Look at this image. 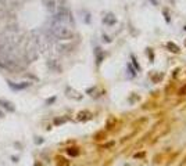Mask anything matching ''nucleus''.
Listing matches in <instances>:
<instances>
[{"label":"nucleus","instance_id":"9","mask_svg":"<svg viewBox=\"0 0 186 166\" xmlns=\"http://www.w3.org/2000/svg\"><path fill=\"white\" fill-rule=\"evenodd\" d=\"M167 47H168V49L171 50V51H174V53H179V47H178L175 43H172V42L167 43Z\"/></svg>","mask_w":186,"mask_h":166},{"label":"nucleus","instance_id":"11","mask_svg":"<svg viewBox=\"0 0 186 166\" xmlns=\"http://www.w3.org/2000/svg\"><path fill=\"white\" fill-rule=\"evenodd\" d=\"M179 93H180V94H186V86H185V87H183V89H180V91H179Z\"/></svg>","mask_w":186,"mask_h":166},{"label":"nucleus","instance_id":"7","mask_svg":"<svg viewBox=\"0 0 186 166\" xmlns=\"http://www.w3.org/2000/svg\"><path fill=\"white\" fill-rule=\"evenodd\" d=\"M0 105H3V107H4L6 109H8V111H14V105L11 104V102L6 101V100H0Z\"/></svg>","mask_w":186,"mask_h":166},{"label":"nucleus","instance_id":"3","mask_svg":"<svg viewBox=\"0 0 186 166\" xmlns=\"http://www.w3.org/2000/svg\"><path fill=\"white\" fill-rule=\"evenodd\" d=\"M54 22H60V24L71 25L72 24V17L71 13L67 10L65 7H60L54 11Z\"/></svg>","mask_w":186,"mask_h":166},{"label":"nucleus","instance_id":"14","mask_svg":"<svg viewBox=\"0 0 186 166\" xmlns=\"http://www.w3.org/2000/svg\"><path fill=\"white\" fill-rule=\"evenodd\" d=\"M2 116H3V113H2V112H0V118H2Z\"/></svg>","mask_w":186,"mask_h":166},{"label":"nucleus","instance_id":"12","mask_svg":"<svg viewBox=\"0 0 186 166\" xmlns=\"http://www.w3.org/2000/svg\"><path fill=\"white\" fill-rule=\"evenodd\" d=\"M4 2H6V0H0V7H2V6L4 4Z\"/></svg>","mask_w":186,"mask_h":166},{"label":"nucleus","instance_id":"4","mask_svg":"<svg viewBox=\"0 0 186 166\" xmlns=\"http://www.w3.org/2000/svg\"><path fill=\"white\" fill-rule=\"evenodd\" d=\"M103 22L107 25H113V24H115V17H114L113 14H107V15L103 18Z\"/></svg>","mask_w":186,"mask_h":166},{"label":"nucleus","instance_id":"8","mask_svg":"<svg viewBox=\"0 0 186 166\" xmlns=\"http://www.w3.org/2000/svg\"><path fill=\"white\" fill-rule=\"evenodd\" d=\"M10 85V87L11 89H15V90H19V89H25V87H28L29 86V83H22V85H14V83H8Z\"/></svg>","mask_w":186,"mask_h":166},{"label":"nucleus","instance_id":"6","mask_svg":"<svg viewBox=\"0 0 186 166\" xmlns=\"http://www.w3.org/2000/svg\"><path fill=\"white\" fill-rule=\"evenodd\" d=\"M44 4H46V7L49 8L50 11H56V2L54 0H43Z\"/></svg>","mask_w":186,"mask_h":166},{"label":"nucleus","instance_id":"15","mask_svg":"<svg viewBox=\"0 0 186 166\" xmlns=\"http://www.w3.org/2000/svg\"><path fill=\"white\" fill-rule=\"evenodd\" d=\"M185 46H186V40H185Z\"/></svg>","mask_w":186,"mask_h":166},{"label":"nucleus","instance_id":"1","mask_svg":"<svg viewBox=\"0 0 186 166\" xmlns=\"http://www.w3.org/2000/svg\"><path fill=\"white\" fill-rule=\"evenodd\" d=\"M0 68L7 71H15L19 68V55L11 43H0Z\"/></svg>","mask_w":186,"mask_h":166},{"label":"nucleus","instance_id":"10","mask_svg":"<svg viewBox=\"0 0 186 166\" xmlns=\"http://www.w3.org/2000/svg\"><path fill=\"white\" fill-rule=\"evenodd\" d=\"M68 154H69V155H72V156H75V155H78L76 148H69V149H68Z\"/></svg>","mask_w":186,"mask_h":166},{"label":"nucleus","instance_id":"5","mask_svg":"<svg viewBox=\"0 0 186 166\" xmlns=\"http://www.w3.org/2000/svg\"><path fill=\"white\" fill-rule=\"evenodd\" d=\"M90 112H88V111H83V112H79L78 113V119L79 121H88V119H90Z\"/></svg>","mask_w":186,"mask_h":166},{"label":"nucleus","instance_id":"2","mask_svg":"<svg viewBox=\"0 0 186 166\" xmlns=\"http://www.w3.org/2000/svg\"><path fill=\"white\" fill-rule=\"evenodd\" d=\"M50 30H52V35L58 40H69L74 36V30H72L71 25L60 24V22H53Z\"/></svg>","mask_w":186,"mask_h":166},{"label":"nucleus","instance_id":"13","mask_svg":"<svg viewBox=\"0 0 186 166\" xmlns=\"http://www.w3.org/2000/svg\"><path fill=\"white\" fill-rule=\"evenodd\" d=\"M151 3H153V4H155V0H151Z\"/></svg>","mask_w":186,"mask_h":166}]
</instances>
